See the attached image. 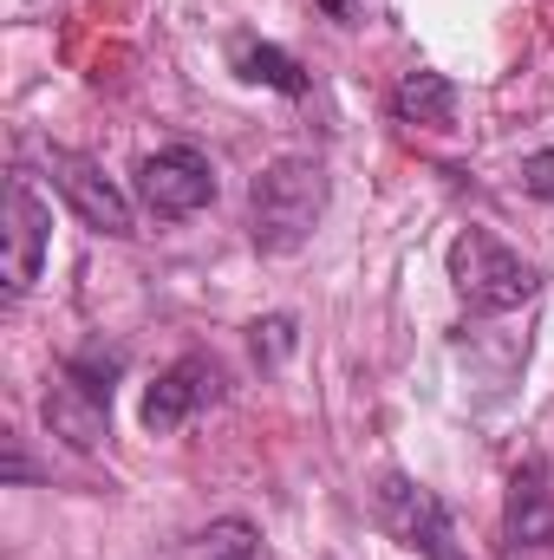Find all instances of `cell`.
<instances>
[{"label": "cell", "mask_w": 554, "mask_h": 560, "mask_svg": "<svg viewBox=\"0 0 554 560\" xmlns=\"http://www.w3.org/2000/svg\"><path fill=\"white\" fill-rule=\"evenodd\" d=\"M326 215V170L307 156H280L249 189V235L262 255H293Z\"/></svg>", "instance_id": "1"}, {"label": "cell", "mask_w": 554, "mask_h": 560, "mask_svg": "<svg viewBox=\"0 0 554 560\" xmlns=\"http://www.w3.org/2000/svg\"><path fill=\"white\" fill-rule=\"evenodd\" d=\"M450 287L476 306V313H509V306H529L542 293V275L509 248L496 242L489 229H463L450 242Z\"/></svg>", "instance_id": "2"}, {"label": "cell", "mask_w": 554, "mask_h": 560, "mask_svg": "<svg viewBox=\"0 0 554 560\" xmlns=\"http://www.w3.org/2000/svg\"><path fill=\"white\" fill-rule=\"evenodd\" d=\"M46 242H53V209L39 202L33 176L13 170L7 176V202H0V287H7V300H20L39 280Z\"/></svg>", "instance_id": "3"}, {"label": "cell", "mask_w": 554, "mask_h": 560, "mask_svg": "<svg viewBox=\"0 0 554 560\" xmlns=\"http://www.w3.org/2000/svg\"><path fill=\"white\" fill-rule=\"evenodd\" d=\"M138 196H143V209H150V215L183 222V215H196V209H209V202H216V170H209V156H203V150L170 143V150L143 156Z\"/></svg>", "instance_id": "4"}, {"label": "cell", "mask_w": 554, "mask_h": 560, "mask_svg": "<svg viewBox=\"0 0 554 560\" xmlns=\"http://www.w3.org/2000/svg\"><path fill=\"white\" fill-rule=\"evenodd\" d=\"M379 522L424 560H470L457 548V528H450V515H443V502L412 482V476H385L379 482Z\"/></svg>", "instance_id": "5"}, {"label": "cell", "mask_w": 554, "mask_h": 560, "mask_svg": "<svg viewBox=\"0 0 554 560\" xmlns=\"http://www.w3.org/2000/svg\"><path fill=\"white\" fill-rule=\"evenodd\" d=\"M46 176H53V189L72 202V215L85 222V229H99V235H131V202H125V189L92 163V156H79V150H46Z\"/></svg>", "instance_id": "6"}, {"label": "cell", "mask_w": 554, "mask_h": 560, "mask_svg": "<svg viewBox=\"0 0 554 560\" xmlns=\"http://www.w3.org/2000/svg\"><path fill=\"white\" fill-rule=\"evenodd\" d=\"M222 392V372H216V359H203V352H189V359H176L157 385H150V398H143V430L150 436H170V430H183V423L196 418L209 398Z\"/></svg>", "instance_id": "7"}, {"label": "cell", "mask_w": 554, "mask_h": 560, "mask_svg": "<svg viewBox=\"0 0 554 560\" xmlns=\"http://www.w3.org/2000/svg\"><path fill=\"white\" fill-rule=\"evenodd\" d=\"M503 535H509V548H542V541H554V456L516 463L509 502H503Z\"/></svg>", "instance_id": "8"}, {"label": "cell", "mask_w": 554, "mask_h": 560, "mask_svg": "<svg viewBox=\"0 0 554 560\" xmlns=\"http://www.w3.org/2000/svg\"><path fill=\"white\" fill-rule=\"evenodd\" d=\"M105 423H112V405H105L99 392H85L79 378L59 372V385L46 392V430L66 436L72 450H99V443H105Z\"/></svg>", "instance_id": "9"}, {"label": "cell", "mask_w": 554, "mask_h": 560, "mask_svg": "<svg viewBox=\"0 0 554 560\" xmlns=\"http://www.w3.org/2000/svg\"><path fill=\"white\" fill-rule=\"evenodd\" d=\"M235 72L249 79V85H275L280 98H307V66L293 59V52H280L268 39H235Z\"/></svg>", "instance_id": "10"}, {"label": "cell", "mask_w": 554, "mask_h": 560, "mask_svg": "<svg viewBox=\"0 0 554 560\" xmlns=\"http://www.w3.org/2000/svg\"><path fill=\"white\" fill-rule=\"evenodd\" d=\"M399 125H450L457 118V85L443 72H405V85L392 92Z\"/></svg>", "instance_id": "11"}, {"label": "cell", "mask_w": 554, "mask_h": 560, "mask_svg": "<svg viewBox=\"0 0 554 560\" xmlns=\"http://www.w3.org/2000/svg\"><path fill=\"white\" fill-rule=\"evenodd\" d=\"M118 372H125V352H118V346H79V352L66 359V378H79V385L99 392L105 405H112V392H118Z\"/></svg>", "instance_id": "12"}, {"label": "cell", "mask_w": 554, "mask_h": 560, "mask_svg": "<svg viewBox=\"0 0 554 560\" xmlns=\"http://www.w3.org/2000/svg\"><path fill=\"white\" fill-rule=\"evenodd\" d=\"M287 352H293V319H287V313H275V319H255V359L280 365Z\"/></svg>", "instance_id": "13"}, {"label": "cell", "mask_w": 554, "mask_h": 560, "mask_svg": "<svg viewBox=\"0 0 554 560\" xmlns=\"http://www.w3.org/2000/svg\"><path fill=\"white\" fill-rule=\"evenodd\" d=\"M522 189H529V196H554V150H535V156L522 163Z\"/></svg>", "instance_id": "14"}]
</instances>
